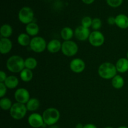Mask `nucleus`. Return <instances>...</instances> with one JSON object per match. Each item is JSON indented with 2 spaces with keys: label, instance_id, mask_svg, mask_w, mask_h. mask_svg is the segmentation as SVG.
<instances>
[{
  "label": "nucleus",
  "instance_id": "1",
  "mask_svg": "<svg viewBox=\"0 0 128 128\" xmlns=\"http://www.w3.org/2000/svg\"><path fill=\"white\" fill-rule=\"evenodd\" d=\"M6 67L11 72H21L25 68L24 60L18 55H14L7 60Z\"/></svg>",
  "mask_w": 128,
  "mask_h": 128
},
{
  "label": "nucleus",
  "instance_id": "2",
  "mask_svg": "<svg viewBox=\"0 0 128 128\" xmlns=\"http://www.w3.org/2000/svg\"><path fill=\"white\" fill-rule=\"evenodd\" d=\"M98 74L101 78L104 80H112L117 75V70L114 64L110 62H105L101 64L98 68Z\"/></svg>",
  "mask_w": 128,
  "mask_h": 128
},
{
  "label": "nucleus",
  "instance_id": "3",
  "mask_svg": "<svg viewBox=\"0 0 128 128\" xmlns=\"http://www.w3.org/2000/svg\"><path fill=\"white\" fill-rule=\"evenodd\" d=\"M44 122L47 126H53L57 123L60 119V112L54 108H49L42 113Z\"/></svg>",
  "mask_w": 128,
  "mask_h": 128
},
{
  "label": "nucleus",
  "instance_id": "4",
  "mask_svg": "<svg viewBox=\"0 0 128 128\" xmlns=\"http://www.w3.org/2000/svg\"><path fill=\"white\" fill-rule=\"evenodd\" d=\"M10 111V115L16 120H20L23 118L27 112L26 104L20 102H15L12 104Z\"/></svg>",
  "mask_w": 128,
  "mask_h": 128
},
{
  "label": "nucleus",
  "instance_id": "5",
  "mask_svg": "<svg viewBox=\"0 0 128 128\" xmlns=\"http://www.w3.org/2000/svg\"><path fill=\"white\" fill-rule=\"evenodd\" d=\"M61 51L64 56L72 57L75 56L78 52V46L73 41H64L62 43Z\"/></svg>",
  "mask_w": 128,
  "mask_h": 128
},
{
  "label": "nucleus",
  "instance_id": "6",
  "mask_svg": "<svg viewBox=\"0 0 128 128\" xmlns=\"http://www.w3.org/2000/svg\"><path fill=\"white\" fill-rule=\"evenodd\" d=\"M30 47L32 51L37 53L42 52L47 48V43L43 38L35 36L31 39Z\"/></svg>",
  "mask_w": 128,
  "mask_h": 128
},
{
  "label": "nucleus",
  "instance_id": "7",
  "mask_svg": "<svg viewBox=\"0 0 128 128\" xmlns=\"http://www.w3.org/2000/svg\"><path fill=\"white\" fill-rule=\"evenodd\" d=\"M18 19L21 22L28 24L34 20V12L32 9L28 6L22 8L18 12Z\"/></svg>",
  "mask_w": 128,
  "mask_h": 128
},
{
  "label": "nucleus",
  "instance_id": "8",
  "mask_svg": "<svg viewBox=\"0 0 128 128\" xmlns=\"http://www.w3.org/2000/svg\"><path fill=\"white\" fill-rule=\"evenodd\" d=\"M89 42L90 44L94 47H100L104 44L105 38L103 34L100 31H93L91 32L89 37Z\"/></svg>",
  "mask_w": 128,
  "mask_h": 128
},
{
  "label": "nucleus",
  "instance_id": "9",
  "mask_svg": "<svg viewBox=\"0 0 128 128\" xmlns=\"http://www.w3.org/2000/svg\"><path fill=\"white\" fill-rule=\"evenodd\" d=\"M14 98L16 102L25 104L30 100V92L26 89L23 88H19L15 91Z\"/></svg>",
  "mask_w": 128,
  "mask_h": 128
},
{
  "label": "nucleus",
  "instance_id": "10",
  "mask_svg": "<svg viewBox=\"0 0 128 128\" xmlns=\"http://www.w3.org/2000/svg\"><path fill=\"white\" fill-rule=\"evenodd\" d=\"M28 122L31 127L34 128H41L44 124L42 115L36 112L32 113L29 116Z\"/></svg>",
  "mask_w": 128,
  "mask_h": 128
},
{
  "label": "nucleus",
  "instance_id": "11",
  "mask_svg": "<svg viewBox=\"0 0 128 128\" xmlns=\"http://www.w3.org/2000/svg\"><path fill=\"white\" fill-rule=\"evenodd\" d=\"M70 67L72 72L75 73H80L85 70L86 64L82 59L75 58L70 62Z\"/></svg>",
  "mask_w": 128,
  "mask_h": 128
},
{
  "label": "nucleus",
  "instance_id": "12",
  "mask_svg": "<svg viewBox=\"0 0 128 128\" xmlns=\"http://www.w3.org/2000/svg\"><path fill=\"white\" fill-rule=\"evenodd\" d=\"M89 28H85L82 26H80L76 28L74 31V36L78 40L81 41H84L88 40L90 36Z\"/></svg>",
  "mask_w": 128,
  "mask_h": 128
},
{
  "label": "nucleus",
  "instance_id": "13",
  "mask_svg": "<svg viewBox=\"0 0 128 128\" xmlns=\"http://www.w3.org/2000/svg\"><path fill=\"white\" fill-rule=\"evenodd\" d=\"M12 43L9 38H1L0 40V52L2 54H6L12 50Z\"/></svg>",
  "mask_w": 128,
  "mask_h": 128
},
{
  "label": "nucleus",
  "instance_id": "14",
  "mask_svg": "<svg viewBox=\"0 0 128 128\" xmlns=\"http://www.w3.org/2000/svg\"><path fill=\"white\" fill-rule=\"evenodd\" d=\"M62 43L58 40H52L47 44V50L51 53H56L61 50Z\"/></svg>",
  "mask_w": 128,
  "mask_h": 128
},
{
  "label": "nucleus",
  "instance_id": "15",
  "mask_svg": "<svg viewBox=\"0 0 128 128\" xmlns=\"http://www.w3.org/2000/svg\"><path fill=\"white\" fill-rule=\"evenodd\" d=\"M115 24L120 28L125 30L128 28V17L124 14H120L115 17Z\"/></svg>",
  "mask_w": 128,
  "mask_h": 128
},
{
  "label": "nucleus",
  "instance_id": "16",
  "mask_svg": "<svg viewBox=\"0 0 128 128\" xmlns=\"http://www.w3.org/2000/svg\"><path fill=\"white\" fill-rule=\"evenodd\" d=\"M118 72L124 73L128 71V60L126 58L119 59L115 64Z\"/></svg>",
  "mask_w": 128,
  "mask_h": 128
},
{
  "label": "nucleus",
  "instance_id": "17",
  "mask_svg": "<svg viewBox=\"0 0 128 128\" xmlns=\"http://www.w3.org/2000/svg\"><path fill=\"white\" fill-rule=\"evenodd\" d=\"M26 32L30 36H37L40 32V28L36 22H30L26 26Z\"/></svg>",
  "mask_w": 128,
  "mask_h": 128
},
{
  "label": "nucleus",
  "instance_id": "18",
  "mask_svg": "<svg viewBox=\"0 0 128 128\" xmlns=\"http://www.w3.org/2000/svg\"><path fill=\"white\" fill-rule=\"evenodd\" d=\"M4 84L9 89H14L18 86L19 80L16 76H8L6 80L4 81Z\"/></svg>",
  "mask_w": 128,
  "mask_h": 128
},
{
  "label": "nucleus",
  "instance_id": "19",
  "mask_svg": "<svg viewBox=\"0 0 128 128\" xmlns=\"http://www.w3.org/2000/svg\"><path fill=\"white\" fill-rule=\"evenodd\" d=\"M26 108L29 111H35L38 110L40 106V102L38 99L32 98L26 104Z\"/></svg>",
  "mask_w": 128,
  "mask_h": 128
},
{
  "label": "nucleus",
  "instance_id": "20",
  "mask_svg": "<svg viewBox=\"0 0 128 128\" xmlns=\"http://www.w3.org/2000/svg\"><path fill=\"white\" fill-rule=\"evenodd\" d=\"M31 40V39H30V36L24 32L20 34L17 38L18 42L21 46H30Z\"/></svg>",
  "mask_w": 128,
  "mask_h": 128
},
{
  "label": "nucleus",
  "instance_id": "21",
  "mask_svg": "<svg viewBox=\"0 0 128 128\" xmlns=\"http://www.w3.org/2000/svg\"><path fill=\"white\" fill-rule=\"evenodd\" d=\"M74 35V31L70 27H64L61 30V36L64 41H69Z\"/></svg>",
  "mask_w": 128,
  "mask_h": 128
},
{
  "label": "nucleus",
  "instance_id": "22",
  "mask_svg": "<svg viewBox=\"0 0 128 128\" xmlns=\"http://www.w3.org/2000/svg\"><path fill=\"white\" fill-rule=\"evenodd\" d=\"M111 84L114 88L120 90V89L122 88L124 85V80L122 76L117 74L112 79Z\"/></svg>",
  "mask_w": 128,
  "mask_h": 128
},
{
  "label": "nucleus",
  "instance_id": "23",
  "mask_svg": "<svg viewBox=\"0 0 128 128\" xmlns=\"http://www.w3.org/2000/svg\"><path fill=\"white\" fill-rule=\"evenodd\" d=\"M0 34L1 38H9V37H10L12 34V27L8 24H4L2 25L0 29Z\"/></svg>",
  "mask_w": 128,
  "mask_h": 128
},
{
  "label": "nucleus",
  "instance_id": "24",
  "mask_svg": "<svg viewBox=\"0 0 128 128\" xmlns=\"http://www.w3.org/2000/svg\"><path fill=\"white\" fill-rule=\"evenodd\" d=\"M33 77V73L32 70L24 68L20 72V78L24 82H29L31 81Z\"/></svg>",
  "mask_w": 128,
  "mask_h": 128
},
{
  "label": "nucleus",
  "instance_id": "25",
  "mask_svg": "<svg viewBox=\"0 0 128 128\" xmlns=\"http://www.w3.org/2000/svg\"><path fill=\"white\" fill-rule=\"evenodd\" d=\"M38 65V61L34 58L29 57L27 58L24 60V66L25 68L29 69V70H34Z\"/></svg>",
  "mask_w": 128,
  "mask_h": 128
},
{
  "label": "nucleus",
  "instance_id": "26",
  "mask_svg": "<svg viewBox=\"0 0 128 128\" xmlns=\"http://www.w3.org/2000/svg\"><path fill=\"white\" fill-rule=\"evenodd\" d=\"M12 104V102L8 98L4 97L0 100V107L4 111L11 110Z\"/></svg>",
  "mask_w": 128,
  "mask_h": 128
},
{
  "label": "nucleus",
  "instance_id": "27",
  "mask_svg": "<svg viewBox=\"0 0 128 128\" xmlns=\"http://www.w3.org/2000/svg\"><path fill=\"white\" fill-rule=\"evenodd\" d=\"M101 26H102V21L100 18H95L92 19L91 28L92 30H94V31H99Z\"/></svg>",
  "mask_w": 128,
  "mask_h": 128
},
{
  "label": "nucleus",
  "instance_id": "28",
  "mask_svg": "<svg viewBox=\"0 0 128 128\" xmlns=\"http://www.w3.org/2000/svg\"><path fill=\"white\" fill-rule=\"evenodd\" d=\"M92 22V20L91 19V18H90V16H85V17H84L82 19L81 26H84L85 28H90V27H91Z\"/></svg>",
  "mask_w": 128,
  "mask_h": 128
},
{
  "label": "nucleus",
  "instance_id": "29",
  "mask_svg": "<svg viewBox=\"0 0 128 128\" xmlns=\"http://www.w3.org/2000/svg\"><path fill=\"white\" fill-rule=\"evenodd\" d=\"M123 0H106L108 4L112 8H118L121 6Z\"/></svg>",
  "mask_w": 128,
  "mask_h": 128
},
{
  "label": "nucleus",
  "instance_id": "30",
  "mask_svg": "<svg viewBox=\"0 0 128 128\" xmlns=\"http://www.w3.org/2000/svg\"><path fill=\"white\" fill-rule=\"evenodd\" d=\"M7 92V87L4 82H0V98L4 97L5 94Z\"/></svg>",
  "mask_w": 128,
  "mask_h": 128
},
{
  "label": "nucleus",
  "instance_id": "31",
  "mask_svg": "<svg viewBox=\"0 0 128 128\" xmlns=\"http://www.w3.org/2000/svg\"><path fill=\"white\" fill-rule=\"evenodd\" d=\"M7 77L8 76H6V74L4 71H0V82H4Z\"/></svg>",
  "mask_w": 128,
  "mask_h": 128
},
{
  "label": "nucleus",
  "instance_id": "32",
  "mask_svg": "<svg viewBox=\"0 0 128 128\" xmlns=\"http://www.w3.org/2000/svg\"><path fill=\"white\" fill-rule=\"evenodd\" d=\"M107 22L108 23V24L111 25H114L116 24V20H115V18L113 16H110V17L108 18Z\"/></svg>",
  "mask_w": 128,
  "mask_h": 128
},
{
  "label": "nucleus",
  "instance_id": "33",
  "mask_svg": "<svg viewBox=\"0 0 128 128\" xmlns=\"http://www.w3.org/2000/svg\"><path fill=\"white\" fill-rule=\"evenodd\" d=\"M83 128H97V127L93 124H87L84 126Z\"/></svg>",
  "mask_w": 128,
  "mask_h": 128
},
{
  "label": "nucleus",
  "instance_id": "34",
  "mask_svg": "<svg viewBox=\"0 0 128 128\" xmlns=\"http://www.w3.org/2000/svg\"><path fill=\"white\" fill-rule=\"evenodd\" d=\"M82 1L84 3L86 4H91L94 1V0H82Z\"/></svg>",
  "mask_w": 128,
  "mask_h": 128
},
{
  "label": "nucleus",
  "instance_id": "35",
  "mask_svg": "<svg viewBox=\"0 0 128 128\" xmlns=\"http://www.w3.org/2000/svg\"><path fill=\"white\" fill-rule=\"evenodd\" d=\"M84 126L81 123H78L76 126V128H83Z\"/></svg>",
  "mask_w": 128,
  "mask_h": 128
},
{
  "label": "nucleus",
  "instance_id": "36",
  "mask_svg": "<svg viewBox=\"0 0 128 128\" xmlns=\"http://www.w3.org/2000/svg\"><path fill=\"white\" fill-rule=\"evenodd\" d=\"M118 128H128V127H126V126H120V127H118Z\"/></svg>",
  "mask_w": 128,
  "mask_h": 128
},
{
  "label": "nucleus",
  "instance_id": "37",
  "mask_svg": "<svg viewBox=\"0 0 128 128\" xmlns=\"http://www.w3.org/2000/svg\"><path fill=\"white\" fill-rule=\"evenodd\" d=\"M105 128H113L111 127V126H107V127H106Z\"/></svg>",
  "mask_w": 128,
  "mask_h": 128
},
{
  "label": "nucleus",
  "instance_id": "38",
  "mask_svg": "<svg viewBox=\"0 0 128 128\" xmlns=\"http://www.w3.org/2000/svg\"><path fill=\"white\" fill-rule=\"evenodd\" d=\"M126 56H127V58H128V52H127V55H126Z\"/></svg>",
  "mask_w": 128,
  "mask_h": 128
},
{
  "label": "nucleus",
  "instance_id": "39",
  "mask_svg": "<svg viewBox=\"0 0 128 128\" xmlns=\"http://www.w3.org/2000/svg\"><path fill=\"white\" fill-rule=\"evenodd\" d=\"M55 1H59V0H55Z\"/></svg>",
  "mask_w": 128,
  "mask_h": 128
}]
</instances>
